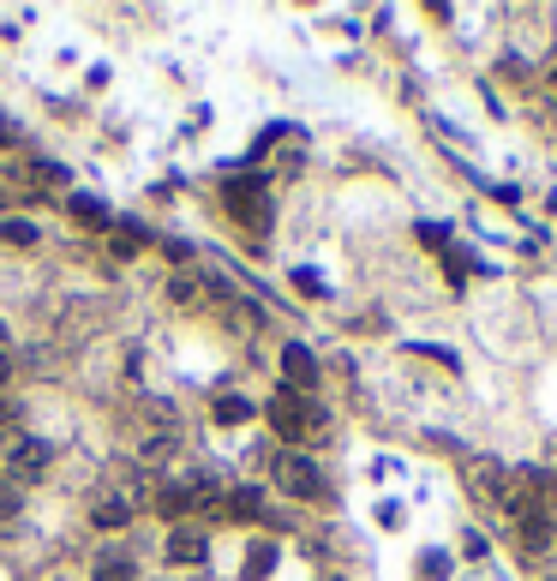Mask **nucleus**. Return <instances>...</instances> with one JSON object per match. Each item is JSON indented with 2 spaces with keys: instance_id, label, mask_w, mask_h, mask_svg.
Listing matches in <instances>:
<instances>
[{
  "instance_id": "1",
  "label": "nucleus",
  "mask_w": 557,
  "mask_h": 581,
  "mask_svg": "<svg viewBox=\"0 0 557 581\" xmlns=\"http://www.w3.org/2000/svg\"><path fill=\"white\" fill-rule=\"evenodd\" d=\"M276 486L295 491V498H306V503H318V498L330 491L324 473L312 468V456H300V450H282V456H276Z\"/></svg>"
},
{
  "instance_id": "2",
  "label": "nucleus",
  "mask_w": 557,
  "mask_h": 581,
  "mask_svg": "<svg viewBox=\"0 0 557 581\" xmlns=\"http://www.w3.org/2000/svg\"><path fill=\"white\" fill-rule=\"evenodd\" d=\"M270 426L282 431L288 444H300V438H312V431H318V414H312V401H306V396L282 390V396L270 401Z\"/></svg>"
},
{
  "instance_id": "3",
  "label": "nucleus",
  "mask_w": 557,
  "mask_h": 581,
  "mask_svg": "<svg viewBox=\"0 0 557 581\" xmlns=\"http://www.w3.org/2000/svg\"><path fill=\"white\" fill-rule=\"evenodd\" d=\"M282 371H288V384H300V390H312V384H318V366H312V354H306L300 342H288V348H282Z\"/></svg>"
},
{
  "instance_id": "4",
  "label": "nucleus",
  "mask_w": 557,
  "mask_h": 581,
  "mask_svg": "<svg viewBox=\"0 0 557 581\" xmlns=\"http://www.w3.org/2000/svg\"><path fill=\"white\" fill-rule=\"evenodd\" d=\"M168 551H174V563H198L204 558V533H193V528H180L168 540Z\"/></svg>"
},
{
  "instance_id": "5",
  "label": "nucleus",
  "mask_w": 557,
  "mask_h": 581,
  "mask_svg": "<svg viewBox=\"0 0 557 581\" xmlns=\"http://www.w3.org/2000/svg\"><path fill=\"white\" fill-rule=\"evenodd\" d=\"M72 216H84L91 228H109V204H102V198H84V192L72 198Z\"/></svg>"
},
{
  "instance_id": "6",
  "label": "nucleus",
  "mask_w": 557,
  "mask_h": 581,
  "mask_svg": "<svg viewBox=\"0 0 557 581\" xmlns=\"http://www.w3.org/2000/svg\"><path fill=\"white\" fill-rule=\"evenodd\" d=\"M246 414H252V401H240V396H223V401H216V420H223V426H240Z\"/></svg>"
},
{
  "instance_id": "7",
  "label": "nucleus",
  "mask_w": 557,
  "mask_h": 581,
  "mask_svg": "<svg viewBox=\"0 0 557 581\" xmlns=\"http://www.w3.org/2000/svg\"><path fill=\"white\" fill-rule=\"evenodd\" d=\"M96 581H138V575H132L126 558H102V563H96Z\"/></svg>"
},
{
  "instance_id": "8",
  "label": "nucleus",
  "mask_w": 557,
  "mask_h": 581,
  "mask_svg": "<svg viewBox=\"0 0 557 581\" xmlns=\"http://www.w3.org/2000/svg\"><path fill=\"white\" fill-rule=\"evenodd\" d=\"M91 516H96V528H121V521H126V503H121V498H109V503H96Z\"/></svg>"
},
{
  "instance_id": "9",
  "label": "nucleus",
  "mask_w": 557,
  "mask_h": 581,
  "mask_svg": "<svg viewBox=\"0 0 557 581\" xmlns=\"http://www.w3.org/2000/svg\"><path fill=\"white\" fill-rule=\"evenodd\" d=\"M420 246H432V252H444L450 246V234L437 228V222H420Z\"/></svg>"
},
{
  "instance_id": "10",
  "label": "nucleus",
  "mask_w": 557,
  "mask_h": 581,
  "mask_svg": "<svg viewBox=\"0 0 557 581\" xmlns=\"http://www.w3.org/2000/svg\"><path fill=\"white\" fill-rule=\"evenodd\" d=\"M462 551L479 563V558H486V533H474V528H467V533H462Z\"/></svg>"
},
{
  "instance_id": "11",
  "label": "nucleus",
  "mask_w": 557,
  "mask_h": 581,
  "mask_svg": "<svg viewBox=\"0 0 557 581\" xmlns=\"http://www.w3.org/2000/svg\"><path fill=\"white\" fill-rule=\"evenodd\" d=\"M444 575H450V563L432 551V558H426V570H420V581H444Z\"/></svg>"
},
{
  "instance_id": "12",
  "label": "nucleus",
  "mask_w": 557,
  "mask_h": 581,
  "mask_svg": "<svg viewBox=\"0 0 557 581\" xmlns=\"http://www.w3.org/2000/svg\"><path fill=\"white\" fill-rule=\"evenodd\" d=\"M551 84H557V67H551Z\"/></svg>"
}]
</instances>
